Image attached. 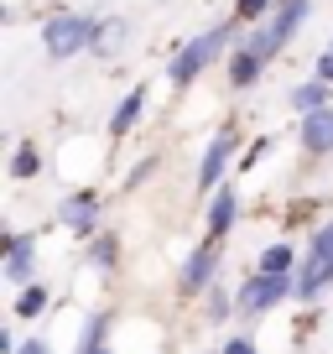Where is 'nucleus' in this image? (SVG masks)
Here are the masks:
<instances>
[{
	"label": "nucleus",
	"mask_w": 333,
	"mask_h": 354,
	"mask_svg": "<svg viewBox=\"0 0 333 354\" xmlns=\"http://www.w3.org/2000/svg\"><path fill=\"white\" fill-rule=\"evenodd\" d=\"M333 287V219L318 224L307 240V255H302V271H297V297H323Z\"/></svg>",
	"instance_id": "obj_1"
},
{
	"label": "nucleus",
	"mask_w": 333,
	"mask_h": 354,
	"mask_svg": "<svg viewBox=\"0 0 333 354\" xmlns=\"http://www.w3.org/2000/svg\"><path fill=\"white\" fill-rule=\"evenodd\" d=\"M287 297H297V277H266V271H256V277H245V287L234 292V308H240L245 318H260V313L281 308Z\"/></svg>",
	"instance_id": "obj_2"
},
{
	"label": "nucleus",
	"mask_w": 333,
	"mask_h": 354,
	"mask_svg": "<svg viewBox=\"0 0 333 354\" xmlns=\"http://www.w3.org/2000/svg\"><path fill=\"white\" fill-rule=\"evenodd\" d=\"M42 47H47V57H73V53H84V47H94V21L89 16H73V11H57V16H47V26H42Z\"/></svg>",
	"instance_id": "obj_3"
},
{
	"label": "nucleus",
	"mask_w": 333,
	"mask_h": 354,
	"mask_svg": "<svg viewBox=\"0 0 333 354\" xmlns=\"http://www.w3.org/2000/svg\"><path fill=\"white\" fill-rule=\"evenodd\" d=\"M224 42H229V26H213V32H203V37H193L188 47H182L178 57H172V68H166V78H172V84L178 88H188L193 78L203 73V68L213 63V57L224 53Z\"/></svg>",
	"instance_id": "obj_4"
},
{
	"label": "nucleus",
	"mask_w": 333,
	"mask_h": 354,
	"mask_svg": "<svg viewBox=\"0 0 333 354\" xmlns=\"http://www.w3.org/2000/svg\"><path fill=\"white\" fill-rule=\"evenodd\" d=\"M307 11H312V0H287V6H281V11L271 16V21L260 26V32L250 37L245 47H250V53H260V57H276L281 47H287V37L297 32L302 21H307Z\"/></svg>",
	"instance_id": "obj_5"
},
{
	"label": "nucleus",
	"mask_w": 333,
	"mask_h": 354,
	"mask_svg": "<svg viewBox=\"0 0 333 354\" xmlns=\"http://www.w3.org/2000/svg\"><path fill=\"white\" fill-rule=\"evenodd\" d=\"M213 277H219V240H203L198 250L188 255V266H182V292H203V287H213Z\"/></svg>",
	"instance_id": "obj_6"
},
{
	"label": "nucleus",
	"mask_w": 333,
	"mask_h": 354,
	"mask_svg": "<svg viewBox=\"0 0 333 354\" xmlns=\"http://www.w3.org/2000/svg\"><path fill=\"white\" fill-rule=\"evenodd\" d=\"M229 151H234V125H224V131H219V136H213V141H209V151H203V162H198V193L219 188L224 167H229Z\"/></svg>",
	"instance_id": "obj_7"
},
{
	"label": "nucleus",
	"mask_w": 333,
	"mask_h": 354,
	"mask_svg": "<svg viewBox=\"0 0 333 354\" xmlns=\"http://www.w3.org/2000/svg\"><path fill=\"white\" fill-rule=\"evenodd\" d=\"M57 224L73 230V234H89L94 224H99V198H94L89 188H84V193H68L63 209H57Z\"/></svg>",
	"instance_id": "obj_8"
},
{
	"label": "nucleus",
	"mask_w": 333,
	"mask_h": 354,
	"mask_svg": "<svg viewBox=\"0 0 333 354\" xmlns=\"http://www.w3.org/2000/svg\"><path fill=\"white\" fill-rule=\"evenodd\" d=\"M297 136H302V151L328 156L333 151V104H328V110H318V115H302Z\"/></svg>",
	"instance_id": "obj_9"
},
{
	"label": "nucleus",
	"mask_w": 333,
	"mask_h": 354,
	"mask_svg": "<svg viewBox=\"0 0 333 354\" xmlns=\"http://www.w3.org/2000/svg\"><path fill=\"white\" fill-rule=\"evenodd\" d=\"M32 266H37V240H32V234H11V250H6V281L32 287Z\"/></svg>",
	"instance_id": "obj_10"
},
{
	"label": "nucleus",
	"mask_w": 333,
	"mask_h": 354,
	"mask_svg": "<svg viewBox=\"0 0 333 354\" xmlns=\"http://www.w3.org/2000/svg\"><path fill=\"white\" fill-rule=\"evenodd\" d=\"M234 214H240L234 188H213V198H209V234H203V240H224V234L234 230Z\"/></svg>",
	"instance_id": "obj_11"
},
{
	"label": "nucleus",
	"mask_w": 333,
	"mask_h": 354,
	"mask_svg": "<svg viewBox=\"0 0 333 354\" xmlns=\"http://www.w3.org/2000/svg\"><path fill=\"white\" fill-rule=\"evenodd\" d=\"M328 100H333V84H323V78H312V84H297V88H292V110H297V115L328 110Z\"/></svg>",
	"instance_id": "obj_12"
},
{
	"label": "nucleus",
	"mask_w": 333,
	"mask_h": 354,
	"mask_svg": "<svg viewBox=\"0 0 333 354\" xmlns=\"http://www.w3.org/2000/svg\"><path fill=\"white\" fill-rule=\"evenodd\" d=\"M141 104H146V88L135 84L131 94L115 104V115H110V136H131V131H135V120H141Z\"/></svg>",
	"instance_id": "obj_13"
},
{
	"label": "nucleus",
	"mask_w": 333,
	"mask_h": 354,
	"mask_svg": "<svg viewBox=\"0 0 333 354\" xmlns=\"http://www.w3.org/2000/svg\"><path fill=\"white\" fill-rule=\"evenodd\" d=\"M125 37H131V26L120 21V16H110V21H94V53L99 57H115L125 47Z\"/></svg>",
	"instance_id": "obj_14"
},
{
	"label": "nucleus",
	"mask_w": 333,
	"mask_h": 354,
	"mask_svg": "<svg viewBox=\"0 0 333 354\" xmlns=\"http://www.w3.org/2000/svg\"><path fill=\"white\" fill-rule=\"evenodd\" d=\"M260 68H266V57L250 53V47H240V53H234V63H229V84H234V88H250V84L260 78Z\"/></svg>",
	"instance_id": "obj_15"
},
{
	"label": "nucleus",
	"mask_w": 333,
	"mask_h": 354,
	"mask_svg": "<svg viewBox=\"0 0 333 354\" xmlns=\"http://www.w3.org/2000/svg\"><path fill=\"white\" fill-rule=\"evenodd\" d=\"M256 271H266V277H292V271H297V250H292V245H266Z\"/></svg>",
	"instance_id": "obj_16"
},
{
	"label": "nucleus",
	"mask_w": 333,
	"mask_h": 354,
	"mask_svg": "<svg viewBox=\"0 0 333 354\" xmlns=\"http://www.w3.org/2000/svg\"><path fill=\"white\" fill-rule=\"evenodd\" d=\"M47 302H53V292H47L42 281H32V287H21V297H16V318H37V313H47Z\"/></svg>",
	"instance_id": "obj_17"
},
{
	"label": "nucleus",
	"mask_w": 333,
	"mask_h": 354,
	"mask_svg": "<svg viewBox=\"0 0 333 354\" xmlns=\"http://www.w3.org/2000/svg\"><path fill=\"white\" fill-rule=\"evenodd\" d=\"M89 261L99 266V271H110V266L120 261V245H115V234H99V240L89 245Z\"/></svg>",
	"instance_id": "obj_18"
},
{
	"label": "nucleus",
	"mask_w": 333,
	"mask_h": 354,
	"mask_svg": "<svg viewBox=\"0 0 333 354\" xmlns=\"http://www.w3.org/2000/svg\"><path fill=\"white\" fill-rule=\"evenodd\" d=\"M229 313H240V308H234V297H229L224 287H209V318H213V323H224Z\"/></svg>",
	"instance_id": "obj_19"
},
{
	"label": "nucleus",
	"mask_w": 333,
	"mask_h": 354,
	"mask_svg": "<svg viewBox=\"0 0 333 354\" xmlns=\"http://www.w3.org/2000/svg\"><path fill=\"white\" fill-rule=\"evenodd\" d=\"M11 172L21 177V183H26V177H37V146H16V162H11Z\"/></svg>",
	"instance_id": "obj_20"
},
{
	"label": "nucleus",
	"mask_w": 333,
	"mask_h": 354,
	"mask_svg": "<svg viewBox=\"0 0 333 354\" xmlns=\"http://www.w3.org/2000/svg\"><path fill=\"white\" fill-rule=\"evenodd\" d=\"M266 11H271V0H240V6H234V16H240V21H260Z\"/></svg>",
	"instance_id": "obj_21"
},
{
	"label": "nucleus",
	"mask_w": 333,
	"mask_h": 354,
	"mask_svg": "<svg viewBox=\"0 0 333 354\" xmlns=\"http://www.w3.org/2000/svg\"><path fill=\"white\" fill-rule=\"evenodd\" d=\"M224 354H256V344L245 339V333H234V339H224Z\"/></svg>",
	"instance_id": "obj_22"
},
{
	"label": "nucleus",
	"mask_w": 333,
	"mask_h": 354,
	"mask_svg": "<svg viewBox=\"0 0 333 354\" xmlns=\"http://www.w3.org/2000/svg\"><path fill=\"white\" fill-rule=\"evenodd\" d=\"M318 78H323V84H333V42H328V53L318 57Z\"/></svg>",
	"instance_id": "obj_23"
},
{
	"label": "nucleus",
	"mask_w": 333,
	"mask_h": 354,
	"mask_svg": "<svg viewBox=\"0 0 333 354\" xmlns=\"http://www.w3.org/2000/svg\"><path fill=\"white\" fill-rule=\"evenodd\" d=\"M21 354H53V349H47V339H26V344H21Z\"/></svg>",
	"instance_id": "obj_24"
},
{
	"label": "nucleus",
	"mask_w": 333,
	"mask_h": 354,
	"mask_svg": "<svg viewBox=\"0 0 333 354\" xmlns=\"http://www.w3.org/2000/svg\"><path fill=\"white\" fill-rule=\"evenodd\" d=\"M99 354H110V349H99Z\"/></svg>",
	"instance_id": "obj_25"
}]
</instances>
